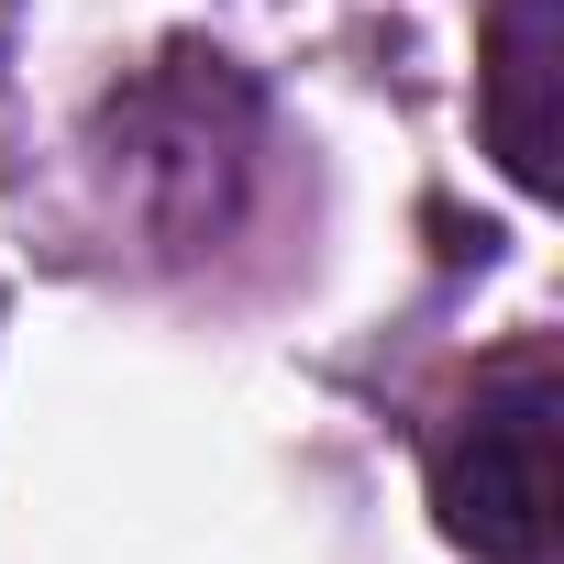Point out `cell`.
I'll return each instance as SVG.
<instances>
[{
  "label": "cell",
  "mask_w": 564,
  "mask_h": 564,
  "mask_svg": "<svg viewBox=\"0 0 564 564\" xmlns=\"http://www.w3.org/2000/svg\"><path fill=\"white\" fill-rule=\"evenodd\" d=\"M100 210L133 254L155 265H210L265 188L276 155V111L254 89V67H232L221 45H166L155 67H133L122 89H100L89 133H78Z\"/></svg>",
  "instance_id": "6da1fadb"
},
{
  "label": "cell",
  "mask_w": 564,
  "mask_h": 564,
  "mask_svg": "<svg viewBox=\"0 0 564 564\" xmlns=\"http://www.w3.org/2000/svg\"><path fill=\"white\" fill-rule=\"evenodd\" d=\"M553 421H564V377L553 344L520 333L498 344L421 432V487L432 520L465 564H553L564 509H553Z\"/></svg>",
  "instance_id": "7a4b0ae2"
},
{
  "label": "cell",
  "mask_w": 564,
  "mask_h": 564,
  "mask_svg": "<svg viewBox=\"0 0 564 564\" xmlns=\"http://www.w3.org/2000/svg\"><path fill=\"white\" fill-rule=\"evenodd\" d=\"M476 122L509 188L553 199V0H487V67H476Z\"/></svg>",
  "instance_id": "3957f363"
}]
</instances>
